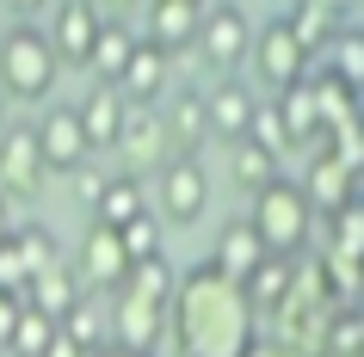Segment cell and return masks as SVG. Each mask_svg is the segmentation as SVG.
I'll return each instance as SVG.
<instances>
[{
	"label": "cell",
	"mask_w": 364,
	"mask_h": 357,
	"mask_svg": "<svg viewBox=\"0 0 364 357\" xmlns=\"http://www.w3.org/2000/svg\"><path fill=\"white\" fill-rule=\"evenodd\" d=\"M272 111H278V123H284V136H290V154H315V148L327 142L309 80H303V87H290V93H278V99H272Z\"/></svg>",
	"instance_id": "cell-22"
},
{
	"label": "cell",
	"mask_w": 364,
	"mask_h": 357,
	"mask_svg": "<svg viewBox=\"0 0 364 357\" xmlns=\"http://www.w3.org/2000/svg\"><path fill=\"white\" fill-rule=\"evenodd\" d=\"M296 185H303V197H309L315 209H321V216H333V209H346V204H352V197L364 191V185H358V179H352L346 167H333V160H327V142L315 148V160H309V172L296 179Z\"/></svg>",
	"instance_id": "cell-21"
},
{
	"label": "cell",
	"mask_w": 364,
	"mask_h": 357,
	"mask_svg": "<svg viewBox=\"0 0 364 357\" xmlns=\"http://www.w3.org/2000/svg\"><path fill=\"white\" fill-rule=\"evenodd\" d=\"M80 302H87V283H80L75 259H56L50 271H38V278H31V290H25V308H38V314H50L56 326H62L68 314H75Z\"/></svg>",
	"instance_id": "cell-19"
},
{
	"label": "cell",
	"mask_w": 364,
	"mask_h": 357,
	"mask_svg": "<svg viewBox=\"0 0 364 357\" xmlns=\"http://www.w3.org/2000/svg\"><path fill=\"white\" fill-rule=\"evenodd\" d=\"M31 130H38V154H43V172H50V179H75L87 160H99L93 142H87V130H80L75 105H43V117Z\"/></svg>",
	"instance_id": "cell-6"
},
{
	"label": "cell",
	"mask_w": 364,
	"mask_h": 357,
	"mask_svg": "<svg viewBox=\"0 0 364 357\" xmlns=\"http://www.w3.org/2000/svg\"><path fill=\"white\" fill-rule=\"evenodd\" d=\"M112 345L130 357H161L167 345V314L136 296H112Z\"/></svg>",
	"instance_id": "cell-12"
},
{
	"label": "cell",
	"mask_w": 364,
	"mask_h": 357,
	"mask_svg": "<svg viewBox=\"0 0 364 357\" xmlns=\"http://www.w3.org/2000/svg\"><path fill=\"white\" fill-rule=\"evenodd\" d=\"M290 278H296V259H266L259 271H253L247 283H241V302L253 308V320H272L278 308H284L290 296Z\"/></svg>",
	"instance_id": "cell-24"
},
{
	"label": "cell",
	"mask_w": 364,
	"mask_h": 357,
	"mask_svg": "<svg viewBox=\"0 0 364 357\" xmlns=\"http://www.w3.org/2000/svg\"><path fill=\"white\" fill-rule=\"evenodd\" d=\"M99 19H105V6H93V0H62V6H50V50H56V62H68V68H87V56H93V38H99Z\"/></svg>",
	"instance_id": "cell-11"
},
{
	"label": "cell",
	"mask_w": 364,
	"mask_h": 357,
	"mask_svg": "<svg viewBox=\"0 0 364 357\" xmlns=\"http://www.w3.org/2000/svg\"><path fill=\"white\" fill-rule=\"evenodd\" d=\"M43 154H38V130L31 123H6L0 130V197L6 204H38V191H43Z\"/></svg>",
	"instance_id": "cell-8"
},
{
	"label": "cell",
	"mask_w": 364,
	"mask_h": 357,
	"mask_svg": "<svg viewBox=\"0 0 364 357\" xmlns=\"http://www.w3.org/2000/svg\"><path fill=\"white\" fill-rule=\"evenodd\" d=\"M117 296H136V302H149V308L167 314L173 296H179V271H173L167 259H142V265H130V278H124Z\"/></svg>",
	"instance_id": "cell-27"
},
{
	"label": "cell",
	"mask_w": 364,
	"mask_h": 357,
	"mask_svg": "<svg viewBox=\"0 0 364 357\" xmlns=\"http://www.w3.org/2000/svg\"><path fill=\"white\" fill-rule=\"evenodd\" d=\"M253 142L266 154H278V160H290V136H284V123H278V111H272V99H259V111H253Z\"/></svg>",
	"instance_id": "cell-35"
},
{
	"label": "cell",
	"mask_w": 364,
	"mask_h": 357,
	"mask_svg": "<svg viewBox=\"0 0 364 357\" xmlns=\"http://www.w3.org/2000/svg\"><path fill=\"white\" fill-rule=\"evenodd\" d=\"M136 31L124 19H112V6H105V19H99V38H93V56H87V68H93L105 87H117L124 80V68H130V56H136Z\"/></svg>",
	"instance_id": "cell-23"
},
{
	"label": "cell",
	"mask_w": 364,
	"mask_h": 357,
	"mask_svg": "<svg viewBox=\"0 0 364 357\" xmlns=\"http://www.w3.org/2000/svg\"><path fill=\"white\" fill-rule=\"evenodd\" d=\"M247 222H253V234H259V246H266L272 259H303L309 241H315V204L303 197L296 179L266 185L247 204Z\"/></svg>",
	"instance_id": "cell-3"
},
{
	"label": "cell",
	"mask_w": 364,
	"mask_h": 357,
	"mask_svg": "<svg viewBox=\"0 0 364 357\" xmlns=\"http://www.w3.org/2000/svg\"><path fill=\"white\" fill-rule=\"evenodd\" d=\"M204 209H210V172H204V160H167L161 167V191H154L161 228H192V222H204Z\"/></svg>",
	"instance_id": "cell-7"
},
{
	"label": "cell",
	"mask_w": 364,
	"mask_h": 357,
	"mask_svg": "<svg viewBox=\"0 0 364 357\" xmlns=\"http://www.w3.org/2000/svg\"><path fill=\"white\" fill-rule=\"evenodd\" d=\"M346 25H352V6H333V0H296L284 13V31L296 38V50H303L309 62L327 56V43L340 38Z\"/></svg>",
	"instance_id": "cell-14"
},
{
	"label": "cell",
	"mask_w": 364,
	"mask_h": 357,
	"mask_svg": "<svg viewBox=\"0 0 364 357\" xmlns=\"http://www.w3.org/2000/svg\"><path fill=\"white\" fill-rule=\"evenodd\" d=\"M315 68H321L327 80H340L346 93H358V99H364V25H346L340 38L327 43V56L315 62Z\"/></svg>",
	"instance_id": "cell-26"
},
{
	"label": "cell",
	"mask_w": 364,
	"mask_h": 357,
	"mask_svg": "<svg viewBox=\"0 0 364 357\" xmlns=\"http://www.w3.org/2000/svg\"><path fill=\"white\" fill-rule=\"evenodd\" d=\"M198 25H204V0H154L142 43H154L161 56H186L198 43Z\"/></svg>",
	"instance_id": "cell-18"
},
{
	"label": "cell",
	"mask_w": 364,
	"mask_h": 357,
	"mask_svg": "<svg viewBox=\"0 0 364 357\" xmlns=\"http://www.w3.org/2000/svg\"><path fill=\"white\" fill-rule=\"evenodd\" d=\"M247 68H253V93H266V99H278V93H290V87H303L309 80V68L315 62L296 50V38L284 31V19H266L259 31H253V50H247Z\"/></svg>",
	"instance_id": "cell-4"
},
{
	"label": "cell",
	"mask_w": 364,
	"mask_h": 357,
	"mask_svg": "<svg viewBox=\"0 0 364 357\" xmlns=\"http://www.w3.org/2000/svg\"><path fill=\"white\" fill-rule=\"evenodd\" d=\"M13 246H19V265H25V278H38V271H50V265L62 259L56 234H50L43 222H19V234H13Z\"/></svg>",
	"instance_id": "cell-30"
},
{
	"label": "cell",
	"mask_w": 364,
	"mask_h": 357,
	"mask_svg": "<svg viewBox=\"0 0 364 357\" xmlns=\"http://www.w3.org/2000/svg\"><path fill=\"white\" fill-rule=\"evenodd\" d=\"M43 357H87V351H80L75 339H68V333H62V326H56V339H50V351H43Z\"/></svg>",
	"instance_id": "cell-39"
},
{
	"label": "cell",
	"mask_w": 364,
	"mask_h": 357,
	"mask_svg": "<svg viewBox=\"0 0 364 357\" xmlns=\"http://www.w3.org/2000/svg\"><path fill=\"white\" fill-rule=\"evenodd\" d=\"M358 105H364V99H358Z\"/></svg>",
	"instance_id": "cell-43"
},
{
	"label": "cell",
	"mask_w": 364,
	"mask_h": 357,
	"mask_svg": "<svg viewBox=\"0 0 364 357\" xmlns=\"http://www.w3.org/2000/svg\"><path fill=\"white\" fill-rule=\"evenodd\" d=\"M167 80H173V56H161L154 43H136L130 68L117 80V93L130 99V111H154L161 99H167Z\"/></svg>",
	"instance_id": "cell-20"
},
{
	"label": "cell",
	"mask_w": 364,
	"mask_h": 357,
	"mask_svg": "<svg viewBox=\"0 0 364 357\" xmlns=\"http://www.w3.org/2000/svg\"><path fill=\"white\" fill-rule=\"evenodd\" d=\"M229 179L247 191V204H253L266 185H278V179H284V160H278V154H266V148L247 136V142H235V148H229Z\"/></svg>",
	"instance_id": "cell-25"
},
{
	"label": "cell",
	"mask_w": 364,
	"mask_h": 357,
	"mask_svg": "<svg viewBox=\"0 0 364 357\" xmlns=\"http://www.w3.org/2000/svg\"><path fill=\"white\" fill-rule=\"evenodd\" d=\"M50 339H56V320L38 314V308H25V314H19V333H13L6 351H13V357H43V351H50Z\"/></svg>",
	"instance_id": "cell-34"
},
{
	"label": "cell",
	"mask_w": 364,
	"mask_h": 357,
	"mask_svg": "<svg viewBox=\"0 0 364 357\" xmlns=\"http://www.w3.org/2000/svg\"><path fill=\"white\" fill-rule=\"evenodd\" d=\"M19 314H25L19 296H0V351H6V345H13V333H19Z\"/></svg>",
	"instance_id": "cell-38"
},
{
	"label": "cell",
	"mask_w": 364,
	"mask_h": 357,
	"mask_svg": "<svg viewBox=\"0 0 364 357\" xmlns=\"http://www.w3.org/2000/svg\"><path fill=\"white\" fill-rule=\"evenodd\" d=\"M25 290H31V278H25V265H19V246L6 241L0 246V296H19L25 302Z\"/></svg>",
	"instance_id": "cell-37"
},
{
	"label": "cell",
	"mask_w": 364,
	"mask_h": 357,
	"mask_svg": "<svg viewBox=\"0 0 364 357\" xmlns=\"http://www.w3.org/2000/svg\"><path fill=\"white\" fill-rule=\"evenodd\" d=\"M204 105H210V142H247L253 130V111H259V93H253L247 80H216L210 93H204Z\"/></svg>",
	"instance_id": "cell-16"
},
{
	"label": "cell",
	"mask_w": 364,
	"mask_h": 357,
	"mask_svg": "<svg viewBox=\"0 0 364 357\" xmlns=\"http://www.w3.org/2000/svg\"><path fill=\"white\" fill-rule=\"evenodd\" d=\"M75 111H80V130L93 142V154H112L117 136H124V123H130V99L117 93V87H105V80H93Z\"/></svg>",
	"instance_id": "cell-17"
},
{
	"label": "cell",
	"mask_w": 364,
	"mask_h": 357,
	"mask_svg": "<svg viewBox=\"0 0 364 357\" xmlns=\"http://www.w3.org/2000/svg\"><path fill=\"white\" fill-rule=\"evenodd\" d=\"M327 246H340V253L364 259V191H358L346 209H333V216H327Z\"/></svg>",
	"instance_id": "cell-31"
},
{
	"label": "cell",
	"mask_w": 364,
	"mask_h": 357,
	"mask_svg": "<svg viewBox=\"0 0 364 357\" xmlns=\"http://www.w3.org/2000/svg\"><path fill=\"white\" fill-rule=\"evenodd\" d=\"M161 130H167V160H198V154L210 148V105H204V87L167 93Z\"/></svg>",
	"instance_id": "cell-10"
},
{
	"label": "cell",
	"mask_w": 364,
	"mask_h": 357,
	"mask_svg": "<svg viewBox=\"0 0 364 357\" xmlns=\"http://www.w3.org/2000/svg\"><path fill=\"white\" fill-rule=\"evenodd\" d=\"M62 333L75 339V345H80L87 357H93V351H105V345H112V308H105L99 296H87V302L75 308V314L62 320Z\"/></svg>",
	"instance_id": "cell-29"
},
{
	"label": "cell",
	"mask_w": 364,
	"mask_h": 357,
	"mask_svg": "<svg viewBox=\"0 0 364 357\" xmlns=\"http://www.w3.org/2000/svg\"><path fill=\"white\" fill-rule=\"evenodd\" d=\"M93 357H130V351H117V345H105V351H93Z\"/></svg>",
	"instance_id": "cell-41"
},
{
	"label": "cell",
	"mask_w": 364,
	"mask_h": 357,
	"mask_svg": "<svg viewBox=\"0 0 364 357\" xmlns=\"http://www.w3.org/2000/svg\"><path fill=\"white\" fill-rule=\"evenodd\" d=\"M68 185H75V197L87 209H99V197H105V185H112V167H99V160H87V167L75 172V179H68Z\"/></svg>",
	"instance_id": "cell-36"
},
{
	"label": "cell",
	"mask_w": 364,
	"mask_h": 357,
	"mask_svg": "<svg viewBox=\"0 0 364 357\" xmlns=\"http://www.w3.org/2000/svg\"><path fill=\"white\" fill-rule=\"evenodd\" d=\"M75 271L87 283V296H117L124 278H130V253H124V234L105 222H93L80 234V253H75Z\"/></svg>",
	"instance_id": "cell-9"
},
{
	"label": "cell",
	"mask_w": 364,
	"mask_h": 357,
	"mask_svg": "<svg viewBox=\"0 0 364 357\" xmlns=\"http://www.w3.org/2000/svg\"><path fill=\"white\" fill-rule=\"evenodd\" d=\"M6 123H13V117H6V99H0V130H6Z\"/></svg>",
	"instance_id": "cell-42"
},
{
	"label": "cell",
	"mask_w": 364,
	"mask_h": 357,
	"mask_svg": "<svg viewBox=\"0 0 364 357\" xmlns=\"http://www.w3.org/2000/svg\"><path fill=\"white\" fill-rule=\"evenodd\" d=\"M112 154L124 160V167H112V172H124V179L161 172V167H167V130H161V111H130V123H124V136H117Z\"/></svg>",
	"instance_id": "cell-13"
},
{
	"label": "cell",
	"mask_w": 364,
	"mask_h": 357,
	"mask_svg": "<svg viewBox=\"0 0 364 357\" xmlns=\"http://www.w3.org/2000/svg\"><path fill=\"white\" fill-rule=\"evenodd\" d=\"M327 160L346 167L364 185V117H358V123H346V130H327Z\"/></svg>",
	"instance_id": "cell-33"
},
{
	"label": "cell",
	"mask_w": 364,
	"mask_h": 357,
	"mask_svg": "<svg viewBox=\"0 0 364 357\" xmlns=\"http://www.w3.org/2000/svg\"><path fill=\"white\" fill-rule=\"evenodd\" d=\"M13 234H19V216H13V204H6V197H0V246L13 241Z\"/></svg>",
	"instance_id": "cell-40"
},
{
	"label": "cell",
	"mask_w": 364,
	"mask_h": 357,
	"mask_svg": "<svg viewBox=\"0 0 364 357\" xmlns=\"http://www.w3.org/2000/svg\"><path fill=\"white\" fill-rule=\"evenodd\" d=\"M167 320H173V351L179 357H253L266 345L253 308L241 302V290L229 278H216L210 259L179 278V296H173Z\"/></svg>",
	"instance_id": "cell-1"
},
{
	"label": "cell",
	"mask_w": 364,
	"mask_h": 357,
	"mask_svg": "<svg viewBox=\"0 0 364 357\" xmlns=\"http://www.w3.org/2000/svg\"><path fill=\"white\" fill-rule=\"evenodd\" d=\"M266 259H272V253L259 246V234H253V222H247V216H235V222H223V228H216L210 265H216V278H229L235 290H241V283H247Z\"/></svg>",
	"instance_id": "cell-15"
},
{
	"label": "cell",
	"mask_w": 364,
	"mask_h": 357,
	"mask_svg": "<svg viewBox=\"0 0 364 357\" xmlns=\"http://www.w3.org/2000/svg\"><path fill=\"white\" fill-rule=\"evenodd\" d=\"M198 68L216 80H235V68H247V50H253V25H247V6H204V25H198Z\"/></svg>",
	"instance_id": "cell-5"
},
{
	"label": "cell",
	"mask_w": 364,
	"mask_h": 357,
	"mask_svg": "<svg viewBox=\"0 0 364 357\" xmlns=\"http://www.w3.org/2000/svg\"><path fill=\"white\" fill-rule=\"evenodd\" d=\"M62 80V62L38 25H6L0 31V99L6 105H50Z\"/></svg>",
	"instance_id": "cell-2"
},
{
	"label": "cell",
	"mask_w": 364,
	"mask_h": 357,
	"mask_svg": "<svg viewBox=\"0 0 364 357\" xmlns=\"http://www.w3.org/2000/svg\"><path fill=\"white\" fill-rule=\"evenodd\" d=\"M136 216H149V191H142V179H124V172H112V185H105V197H99L93 222H105V228H117V234H124Z\"/></svg>",
	"instance_id": "cell-28"
},
{
	"label": "cell",
	"mask_w": 364,
	"mask_h": 357,
	"mask_svg": "<svg viewBox=\"0 0 364 357\" xmlns=\"http://www.w3.org/2000/svg\"><path fill=\"white\" fill-rule=\"evenodd\" d=\"M124 253H130V265H142V259H167V228H161V216H136L130 228H124Z\"/></svg>",
	"instance_id": "cell-32"
}]
</instances>
